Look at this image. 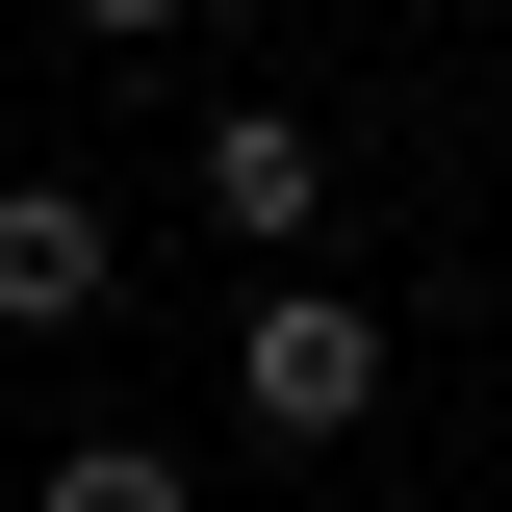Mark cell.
<instances>
[{"instance_id":"5b68a950","label":"cell","mask_w":512,"mask_h":512,"mask_svg":"<svg viewBox=\"0 0 512 512\" xmlns=\"http://www.w3.org/2000/svg\"><path fill=\"white\" fill-rule=\"evenodd\" d=\"M77 26H103V52H180V26H205V0H77Z\"/></svg>"},{"instance_id":"7a4b0ae2","label":"cell","mask_w":512,"mask_h":512,"mask_svg":"<svg viewBox=\"0 0 512 512\" xmlns=\"http://www.w3.org/2000/svg\"><path fill=\"white\" fill-rule=\"evenodd\" d=\"M103 308H128L103 180H0V333H103Z\"/></svg>"},{"instance_id":"3957f363","label":"cell","mask_w":512,"mask_h":512,"mask_svg":"<svg viewBox=\"0 0 512 512\" xmlns=\"http://www.w3.org/2000/svg\"><path fill=\"white\" fill-rule=\"evenodd\" d=\"M205 231H231V256H308V231H333L308 103H205Z\"/></svg>"},{"instance_id":"277c9868","label":"cell","mask_w":512,"mask_h":512,"mask_svg":"<svg viewBox=\"0 0 512 512\" xmlns=\"http://www.w3.org/2000/svg\"><path fill=\"white\" fill-rule=\"evenodd\" d=\"M26 512H205V487H180L154 436H52V461H26Z\"/></svg>"},{"instance_id":"6da1fadb","label":"cell","mask_w":512,"mask_h":512,"mask_svg":"<svg viewBox=\"0 0 512 512\" xmlns=\"http://www.w3.org/2000/svg\"><path fill=\"white\" fill-rule=\"evenodd\" d=\"M231 410H256L282 461H333V436L384 410V282H256V308H231Z\"/></svg>"}]
</instances>
